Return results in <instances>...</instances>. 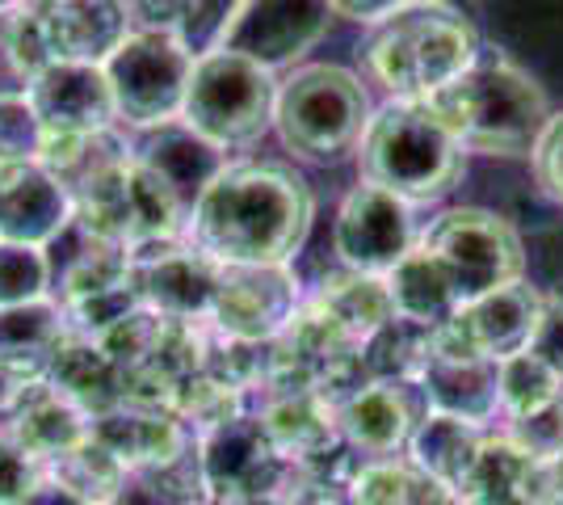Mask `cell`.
I'll use <instances>...</instances> for the list:
<instances>
[{"instance_id": "6da1fadb", "label": "cell", "mask_w": 563, "mask_h": 505, "mask_svg": "<svg viewBox=\"0 0 563 505\" xmlns=\"http://www.w3.org/2000/svg\"><path fill=\"white\" fill-rule=\"evenodd\" d=\"M311 232V190L278 165H228L186 219V241L214 265H290Z\"/></svg>"}, {"instance_id": "7a4b0ae2", "label": "cell", "mask_w": 563, "mask_h": 505, "mask_svg": "<svg viewBox=\"0 0 563 505\" xmlns=\"http://www.w3.org/2000/svg\"><path fill=\"white\" fill-rule=\"evenodd\" d=\"M429 106L454 144L479 156H530L551 119L539 80L500 55H479L459 80L429 97Z\"/></svg>"}, {"instance_id": "3957f363", "label": "cell", "mask_w": 563, "mask_h": 505, "mask_svg": "<svg viewBox=\"0 0 563 505\" xmlns=\"http://www.w3.org/2000/svg\"><path fill=\"white\" fill-rule=\"evenodd\" d=\"M362 51L387 94L399 101H429L479 59V39L459 9L417 0L378 22Z\"/></svg>"}, {"instance_id": "277c9868", "label": "cell", "mask_w": 563, "mask_h": 505, "mask_svg": "<svg viewBox=\"0 0 563 505\" xmlns=\"http://www.w3.org/2000/svg\"><path fill=\"white\" fill-rule=\"evenodd\" d=\"M357 173L366 186L396 194L404 202H429L463 177V147L454 144L429 101L391 97L371 114L357 147Z\"/></svg>"}, {"instance_id": "5b68a950", "label": "cell", "mask_w": 563, "mask_h": 505, "mask_svg": "<svg viewBox=\"0 0 563 505\" xmlns=\"http://www.w3.org/2000/svg\"><path fill=\"white\" fill-rule=\"evenodd\" d=\"M371 127V97L362 80L336 64H303L278 80L274 131L286 152L307 165H341L357 156Z\"/></svg>"}, {"instance_id": "8992f818", "label": "cell", "mask_w": 563, "mask_h": 505, "mask_svg": "<svg viewBox=\"0 0 563 505\" xmlns=\"http://www.w3.org/2000/svg\"><path fill=\"white\" fill-rule=\"evenodd\" d=\"M274 106H278V80L269 68H261L235 51L214 47L198 55L194 64L181 122L207 144L228 152V147L257 144L274 127Z\"/></svg>"}, {"instance_id": "52a82bcc", "label": "cell", "mask_w": 563, "mask_h": 505, "mask_svg": "<svg viewBox=\"0 0 563 505\" xmlns=\"http://www.w3.org/2000/svg\"><path fill=\"white\" fill-rule=\"evenodd\" d=\"M71 223L97 241L135 253L143 244L181 241L186 207L165 186V177H156L143 161L131 156L126 165L110 168L89 190L71 198Z\"/></svg>"}, {"instance_id": "ba28073f", "label": "cell", "mask_w": 563, "mask_h": 505, "mask_svg": "<svg viewBox=\"0 0 563 505\" xmlns=\"http://www.w3.org/2000/svg\"><path fill=\"white\" fill-rule=\"evenodd\" d=\"M417 244L442 265V274L459 295V308L479 295L514 287L526 274V249H521L514 223L493 211H479V207L442 211L424 228Z\"/></svg>"}, {"instance_id": "9c48e42d", "label": "cell", "mask_w": 563, "mask_h": 505, "mask_svg": "<svg viewBox=\"0 0 563 505\" xmlns=\"http://www.w3.org/2000/svg\"><path fill=\"white\" fill-rule=\"evenodd\" d=\"M194 64L198 55L173 34H131L106 64L114 114L140 131L177 122Z\"/></svg>"}, {"instance_id": "30bf717a", "label": "cell", "mask_w": 563, "mask_h": 505, "mask_svg": "<svg viewBox=\"0 0 563 505\" xmlns=\"http://www.w3.org/2000/svg\"><path fill=\"white\" fill-rule=\"evenodd\" d=\"M198 468L211 505L282 502L299 472L278 455L257 413H244L198 438Z\"/></svg>"}, {"instance_id": "8fae6325", "label": "cell", "mask_w": 563, "mask_h": 505, "mask_svg": "<svg viewBox=\"0 0 563 505\" xmlns=\"http://www.w3.org/2000/svg\"><path fill=\"white\" fill-rule=\"evenodd\" d=\"M299 308L303 290L290 265H219L207 325L240 345H269L290 329Z\"/></svg>"}, {"instance_id": "7c38bea8", "label": "cell", "mask_w": 563, "mask_h": 505, "mask_svg": "<svg viewBox=\"0 0 563 505\" xmlns=\"http://www.w3.org/2000/svg\"><path fill=\"white\" fill-rule=\"evenodd\" d=\"M421 241L417 219H412V202H404L396 194L378 190L357 182L332 223V253L341 270L353 274H375L387 278Z\"/></svg>"}, {"instance_id": "4fadbf2b", "label": "cell", "mask_w": 563, "mask_h": 505, "mask_svg": "<svg viewBox=\"0 0 563 505\" xmlns=\"http://www.w3.org/2000/svg\"><path fill=\"white\" fill-rule=\"evenodd\" d=\"M542 295L526 283L500 287L493 295H479L463 304L446 325L433 329V354L450 359H488L505 362L530 350V337L539 325Z\"/></svg>"}, {"instance_id": "5bb4252c", "label": "cell", "mask_w": 563, "mask_h": 505, "mask_svg": "<svg viewBox=\"0 0 563 505\" xmlns=\"http://www.w3.org/2000/svg\"><path fill=\"white\" fill-rule=\"evenodd\" d=\"M329 22V0H240L219 34V51H235L274 73L316 47Z\"/></svg>"}, {"instance_id": "9a60e30c", "label": "cell", "mask_w": 563, "mask_h": 505, "mask_svg": "<svg viewBox=\"0 0 563 505\" xmlns=\"http://www.w3.org/2000/svg\"><path fill=\"white\" fill-rule=\"evenodd\" d=\"M131 283L147 312L165 320H207L219 287V265L194 244L161 241L131 253Z\"/></svg>"}, {"instance_id": "2e32d148", "label": "cell", "mask_w": 563, "mask_h": 505, "mask_svg": "<svg viewBox=\"0 0 563 505\" xmlns=\"http://www.w3.org/2000/svg\"><path fill=\"white\" fill-rule=\"evenodd\" d=\"M424 413L433 409L421 384H404V380H371L336 405L341 438L366 459H391L408 451Z\"/></svg>"}, {"instance_id": "e0dca14e", "label": "cell", "mask_w": 563, "mask_h": 505, "mask_svg": "<svg viewBox=\"0 0 563 505\" xmlns=\"http://www.w3.org/2000/svg\"><path fill=\"white\" fill-rule=\"evenodd\" d=\"M25 97L47 135H85L118 122L106 68L93 64H51L25 85Z\"/></svg>"}, {"instance_id": "ac0fdd59", "label": "cell", "mask_w": 563, "mask_h": 505, "mask_svg": "<svg viewBox=\"0 0 563 505\" xmlns=\"http://www.w3.org/2000/svg\"><path fill=\"white\" fill-rule=\"evenodd\" d=\"M93 438L106 442L131 472L177 463L198 442L177 413L165 409V405H143V400H118L114 409L97 413Z\"/></svg>"}, {"instance_id": "d6986e66", "label": "cell", "mask_w": 563, "mask_h": 505, "mask_svg": "<svg viewBox=\"0 0 563 505\" xmlns=\"http://www.w3.org/2000/svg\"><path fill=\"white\" fill-rule=\"evenodd\" d=\"M71 223L68 190L43 165L0 168V241L47 249Z\"/></svg>"}, {"instance_id": "ffe728a7", "label": "cell", "mask_w": 563, "mask_h": 505, "mask_svg": "<svg viewBox=\"0 0 563 505\" xmlns=\"http://www.w3.org/2000/svg\"><path fill=\"white\" fill-rule=\"evenodd\" d=\"M257 417L269 433V442L278 447V455L295 472H303L324 455H332L336 447H345L336 405L320 392H274V396H265Z\"/></svg>"}, {"instance_id": "44dd1931", "label": "cell", "mask_w": 563, "mask_h": 505, "mask_svg": "<svg viewBox=\"0 0 563 505\" xmlns=\"http://www.w3.org/2000/svg\"><path fill=\"white\" fill-rule=\"evenodd\" d=\"M43 25H47L55 64L106 68L110 55L131 39V18H126L122 0H68V4L43 13Z\"/></svg>"}, {"instance_id": "7402d4cb", "label": "cell", "mask_w": 563, "mask_h": 505, "mask_svg": "<svg viewBox=\"0 0 563 505\" xmlns=\"http://www.w3.org/2000/svg\"><path fill=\"white\" fill-rule=\"evenodd\" d=\"M459 505H547V463L526 455L514 438L488 433L459 484Z\"/></svg>"}, {"instance_id": "603a6c76", "label": "cell", "mask_w": 563, "mask_h": 505, "mask_svg": "<svg viewBox=\"0 0 563 505\" xmlns=\"http://www.w3.org/2000/svg\"><path fill=\"white\" fill-rule=\"evenodd\" d=\"M135 161H143L156 177H165L168 190L181 198L186 219L194 211V202L202 198V190L228 168V156L214 144H207L202 135H194L181 119L165 122V127H152L135 144Z\"/></svg>"}, {"instance_id": "cb8c5ba5", "label": "cell", "mask_w": 563, "mask_h": 505, "mask_svg": "<svg viewBox=\"0 0 563 505\" xmlns=\"http://www.w3.org/2000/svg\"><path fill=\"white\" fill-rule=\"evenodd\" d=\"M4 421H9V430H13V438L22 442L25 451L34 459H43L47 468L93 433V417L80 405H71L68 396H59L47 380L25 387L22 400L4 413Z\"/></svg>"}, {"instance_id": "d4e9b609", "label": "cell", "mask_w": 563, "mask_h": 505, "mask_svg": "<svg viewBox=\"0 0 563 505\" xmlns=\"http://www.w3.org/2000/svg\"><path fill=\"white\" fill-rule=\"evenodd\" d=\"M421 392L433 413L463 417L471 426H488L500 413V380H496V362L488 359L429 354V366L421 371Z\"/></svg>"}, {"instance_id": "484cf974", "label": "cell", "mask_w": 563, "mask_h": 505, "mask_svg": "<svg viewBox=\"0 0 563 505\" xmlns=\"http://www.w3.org/2000/svg\"><path fill=\"white\" fill-rule=\"evenodd\" d=\"M59 396H68L71 405L97 417V413L114 409L118 400H126V387H122V366H118L93 337L71 333L64 337V345L55 350L47 375H43Z\"/></svg>"}, {"instance_id": "4316f807", "label": "cell", "mask_w": 563, "mask_h": 505, "mask_svg": "<svg viewBox=\"0 0 563 505\" xmlns=\"http://www.w3.org/2000/svg\"><path fill=\"white\" fill-rule=\"evenodd\" d=\"M307 304L324 316V320H332L341 333L350 337L353 345H366L387 320H396V304H391L387 278L353 274V270L329 274Z\"/></svg>"}, {"instance_id": "83f0119b", "label": "cell", "mask_w": 563, "mask_h": 505, "mask_svg": "<svg viewBox=\"0 0 563 505\" xmlns=\"http://www.w3.org/2000/svg\"><path fill=\"white\" fill-rule=\"evenodd\" d=\"M64 337H68V316L55 299L9 308L0 312V362L18 371L22 380L38 384L47 375L55 350L64 345Z\"/></svg>"}, {"instance_id": "f1b7e54d", "label": "cell", "mask_w": 563, "mask_h": 505, "mask_svg": "<svg viewBox=\"0 0 563 505\" xmlns=\"http://www.w3.org/2000/svg\"><path fill=\"white\" fill-rule=\"evenodd\" d=\"M484 426H471L463 417L450 413H424V421L417 426L412 442H408V463L421 468L429 481L446 484L450 493L459 497V484L467 481L471 463L484 447Z\"/></svg>"}, {"instance_id": "f546056e", "label": "cell", "mask_w": 563, "mask_h": 505, "mask_svg": "<svg viewBox=\"0 0 563 505\" xmlns=\"http://www.w3.org/2000/svg\"><path fill=\"white\" fill-rule=\"evenodd\" d=\"M131 156H135V144L118 127H106V131H85V135H47L38 165L68 190V198H76L110 168L126 165Z\"/></svg>"}, {"instance_id": "4dcf8cb0", "label": "cell", "mask_w": 563, "mask_h": 505, "mask_svg": "<svg viewBox=\"0 0 563 505\" xmlns=\"http://www.w3.org/2000/svg\"><path fill=\"white\" fill-rule=\"evenodd\" d=\"M353 505H459L446 484L429 481L408 459H362L345 484Z\"/></svg>"}, {"instance_id": "1f68e13d", "label": "cell", "mask_w": 563, "mask_h": 505, "mask_svg": "<svg viewBox=\"0 0 563 505\" xmlns=\"http://www.w3.org/2000/svg\"><path fill=\"white\" fill-rule=\"evenodd\" d=\"M387 290H391L396 316L417 320L424 329H438V325H446L450 316L459 312V295L450 287V278L421 244L387 274Z\"/></svg>"}, {"instance_id": "d6a6232c", "label": "cell", "mask_w": 563, "mask_h": 505, "mask_svg": "<svg viewBox=\"0 0 563 505\" xmlns=\"http://www.w3.org/2000/svg\"><path fill=\"white\" fill-rule=\"evenodd\" d=\"M433 354V329H424L417 320H387L366 345H362V371L366 380H404V384H421V371Z\"/></svg>"}, {"instance_id": "836d02e7", "label": "cell", "mask_w": 563, "mask_h": 505, "mask_svg": "<svg viewBox=\"0 0 563 505\" xmlns=\"http://www.w3.org/2000/svg\"><path fill=\"white\" fill-rule=\"evenodd\" d=\"M126 463L106 447L97 442L93 433L85 442H76L68 455H59L51 463V481L64 484L68 493H76L80 502L89 505H110L118 497V488L126 481Z\"/></svg>"}, {"instance_id": "e575fe53", "label": "cell", "mask_w": 563, "mask_h": 505, "mask_svg": "<svg viewBox=\"0 0 563 505\" xmlns=\"http://www.w3.org/2000/svg\"><path fill=\"white\" fill-rule=\"evenodd\" d=\"M110 505H211L207 484H202V468H198V442L177 463L126 472V481Z\"/></svg>"}, {"instance_id": "d590c367", "label": "cell", "mask_w": 563, "mask_h": 505, "mask_svg": "<svg viewBox=\"0 0 563 505\" xmlns=\"http://www.w3.org/2000/svg\"><path fill=\"white\" fill-rule=\"evenodd\" d=\"M496 380H500V413H505L509 421L547 409L555 396H563V380L539 359V354H530V350L496 362Z\"/></svg>"}, {"instance_id": "8d00e7d4", "label": "cell", "mask_w": 563, "mask_h": 505, "mask_svg": "<svg viewBox=\"0 0 563 505\" xmlns=\"http://www.w3.org/2000/svg\"><path fill=\"white\" fill-rule=\"evenodd\" d=\"M51 299L47 249L0 241V312Z\"/></svg>"}, {"instance_id": "74e56055", "label": "cell", "mask_w": 563, "mask_h": 505, "mask_svg": "<svg viewBox=\"0 0 563 505\" xmlns=\"http://www.w3.org/2000/svg\"><path fill=\"white\" fill-rule=\"evenodd\" d=\"M43 122L34 114L25 94H4L0 97V168L13 165H38L43 152Z\"/></svg>"}, {"instance_id": "f35d334b", "label": "cell", "mask_w": 563, "mask_h": 505, "mask_svg": "<svg viewBox=\"0 0 563 505\" xmlns=\"http://www.w3.org/2000/svg\"><path fill=\"white\" fill-rule=\"evenodd\" d=\"M51 476V468L43 459H34L22 442L13 438L9 421L0 417V505H18L30 497L38 484Z\"/></svg>"}, {"instance_id": "ab89813d", "label": "cell", "mask_w": 563, "mask_h": 505, "mask_svg": "<svg viewBox=\"0 0 563 505\" xmlns=\"http://www.w3.org/2000/svg\"><path fill=\"white\" fill-rule=\"evenodd\" d=\"M505 438H514L517 447L539 463H551L555 455H563V396H555L547 409L530 413V417H514Z\"/></svg>"}, {"instance_id": "60d3db41", "label": "cell", "mask_w": 563, "mask_h": 505, "mask_svg": "<svg viewBox=\"0 0 563 505\" xmlns=\"http://www.w3.org/2000/svg\"><path fill=\"white\" fill-rule=\"evenodd\" d=\"M530 161H534V182L542 186V194L563 207V110L547 119Z\"/></svg>"}, {"instance_id": "b9f144b4", "label": "cell", "mask_w": 563, "mask_h": 505, "mask_svg": "<svg viewBox=\"0 0 563 505\" xmlns=\"http://www.w3.org/2000/svg\"><path fill=\"white\" fill-rule=\"evenodd\" d=\"M530 354H539L563 380V295L542 299L539 325H534V337H530Z\"/></svg>"}, {"instance_id": "7bdbcfd3", "label": "cell", "mask_w": 563, "mask_h": 505, "mask_svg": "<svg viewBox=\"0 0 563 505\" xmlns=\"http://www.w3.org/2000/svg\"><path fill=\"white\" fill-rule=\"evenodd\" d=\"M408 4H417V0H329L332 18H350V22H362V25L387 22L391 13L408 9Z\"/></svg>"}, {"instance_id": "ee69618b", "label": "cell", "mask_w": 563, "mask_h": 505, "mask_svg": "<svg viewBox=\"0 0 563 505\" xmlns=\"http://www.w3.org/2000/svg\"><path fill=\"white\" fill-rule=\"evenodd\" d=\"M282 505H353L350 493L341 488V484H324V481H299L290 484V493L282 497Z\"/></svg>"}, {"instance_id": "f6af8a7d", "label": "cell", "mask_w": 563, "mask_h": 505, "mask_svg": "<svg viewBox=\"0 0 563 505\" xmlns=\"http://www.w3.org/2000/svg\"><path fill=\"white\" fill-rule=\"evenodd\" d=\"M18 505H89V502H80L76 493H68L64 484H55V481L47 476V481L38 484V488H34L30 497H22Z\"/></svg>"}, {"instance_id": "bcb514c9", "label": "cell", "mask_w": 563, "mask_h": 505, "mask_svg": "<svg viewBox=\"0 0 563 505\" xmlns=\"http://www.w3.org/2000/svg\"><path fill=\"white\" fill-rule=\"evenodd\" d=\"M547 505H563V455L547 463Z\"/></svg>"}, {"instance_id": "7dc6e473", "label": "cell", "mask_w": 563, "mask_h": 505, "mask_svg": "<svg viewBox=\"0 0 563 505\" xmlns=\"http://www.w3.org/2000/svg\"><path fill=\"white\" fill-rule=\"evenodd\" d=\"M59 4H68V0H18V9H30V13H51Z\"/></svg>"}, {"instance_id": "c3c4849f", "label": "cell", "mask_w": 563, "mask_h": 505, "mask_svg": "<svg viewBox=\"0 0 563 505\" xmlns=\"http://www.w3.org/2000/svg\"><path fill=\"white\" fill-rule=\"evenodd\" d=\"M13 9H18V0H0V18H9Z\"/></svg>"}, {"instance_id": "681fc988", "label": "cell", "mask_w": 563, "mask_h": 505, "mask_svg": "<svg viewBox=\"0 0 563 505\" xmlns=\"http://www.w3.org/2000/svg\"><path fill=\"white\" fill-rule=\"evenodd\" d=\"M442 4H450V9H459V4H463V0H442Z\"/></svg>"}]
</instances>
